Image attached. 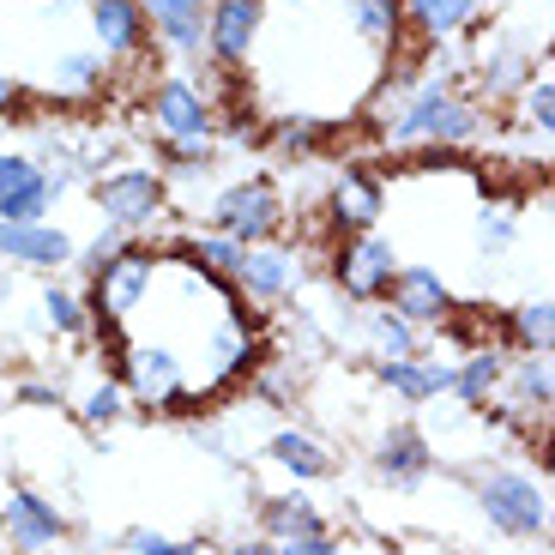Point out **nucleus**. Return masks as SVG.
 <instances>
[{"label":"nucleus","mask_w":555,"mask_h":555,"mask_svg":"<svg viewBox=\"0 0 555 555\" xmlns=\"http://www.w3.org/2000/svg\"><path fill=\"white\" fill-rule=\"evenodd\" d=\"M0 411H7V380H0Z\"/></svg>","instance_id":"nucleus-39"},{"label":"nucleus","mask_w":555,"mask_h":555,"mask_svg":"<svg viewBox=\"0 0 555 555\" xmlns=\"http://www.w3.org/2000/svg\"><path fill=\"white\" fill-rule=\"evenodd\" d=\"M326 266H333V291L357 308H375L387 302L392 278H399V248H392L380 230H362V236H333L326 248Z\"/></svg>","instance_id":"nucleus-6"},{"label":"nucleus","mask_w":555,"mask_h":555,"mask_svg":"<svg viewBox=\"0 0 555 555\" xmlns=\"http://www.w3.org/2000/svg\"><path fill=\"white\" fill-rule=\"evenodd\" d=\"M357 338L369 345V362H399V357H423V333L411 320H399L387 302L362 308L357 314Z\"/></svg>","instance_id":"nucleus-23"},{"label":"nucleus","mask_w":555,"mask_h":555,"mask_svg":"<svg viewBox=\"0 0 555 555\" xmlns=\"http://www.w3.org/2000/svg\"><path fill=\"white\" fill-rule=\"evenodd\" d=\"M272 555H345V543L333 538V526H326V531H302V538L272 543Z\"/></svg>","instance_id":"nucleus-35"},{"label":"nucleus","mask_w":555,"mask_h":555,"mask_svg":"<svg viewBox=\"0 0 555 555\" xmlns=\"http://www.w3.org/2000/svg\"><path fill=\"white\" fill-rule=\"evenodd\" d=\"M266 7L272 0H211L206 13V61L230 79H242V67L254 61V42H260Z\"/></svg>","instance_id":"nucleus-10"},{"label":"nucleus","mask_w":555,"mask_h":555,"mask_svg":"<svg viewBox=\"0 0 555 555\" xmlns=\"http://www.w3.org/2000/svg\"><path fill=\"white\" fill-rule=\"evenodd\" d=\"M121 550L127 555H206V543L169 538V531H152V526H127L121 531Z\"/></svg>","instance_id":"nucleus-32"},{"label":"nucleus","mask_w":555,"mask_h":555,"mask_svg":"<svg viewBox=\"0 0 555 555\" xmlns=\"http://www.w3.org/2000/svg\"><path fill=\"white\" fill-rule=\"evenodd\" d=\"M145 25H152V49L176 61H199L206 55V13L211 0H139Z\"/></svg>","instance_id":"nucleus-16"},{"label":"nucleus","mask_w":555,"mask_h":555,"mask_svg":"<svg viewBox=\"0 0 555 555\" xmlns=\"http://www.w3.org/2000/svg\"><path fill=\"white\" fill-rule=\"evenodd\" d=\"M7 399H18V404H42V411H61V380H18Z\"/></svg>","instance_id":"nucleus-36"},{"label":"nucleus","mask_w":555,"mask_h":555,"mask_svg":"<svg viewBox=\"0 0 555 555\" xmlns=\"http://www.w3.org/2000/svg\"><path fill=\"white\" fill-rule=\"evenodd\" d=\"M127 242H133V236H127V230H115V223H103V230H98V236H91V242H85V248L73 254V260H79V272L91 278V272H98V266H109L115 254L127 248Z\"/></svg>","instance_id":"nucleus-34"},{"label":"nucleus","mask_w":555,"mask_h":555,"mask_svg":"<svg viewBox=\"0 0 555 555\" xmlns=\"http://www.w3.org/2000/svg\"><path fill=\"white\" fill-rule=\"evenodd\" d=\"M115 380H121L127 404H139V411L181 416V404H188V369L157 338H121V350H115Z\"/></svg>","instance_id":"nucleus-5"},{"label":"nucleus","mask_w":555,"mask_h":555,"mask_svg":"<svg viewBox=\"0 0 555 555\" xmlns=\"http://www.w3.org/2000/svg\"><path fill=\"white\" fill-rule=\"evenodd\" d=\"M109 85V61L98 55V49H61L55 61H49V79H42V91L55 103H91Z\"/></svg>","instance_id":"nucleus-20"},{"label":"nucleus","mask_w":555,"mask_h":555,"mask_svg":"<svg viewBox=\"0 0 555 555\" xmlns=\"http://www.w3.org/2000/svg\"><path fill=\"white\" fill-rule=\"evenodd\" d=\"M495 416H514V423H531V416H550L555 411V362L550 357H514L507 375H501L495 404H483Z\"/></svg>","instance_id":"nucleus-15"},{"label":"nucleus","mask_w":555,"mask_h":555,"mask_svg":"<svg viewBox=\"0 0 555 555\" xmlns=\"http://www.w3.org/2000/svg\"><path fill=\"white\" fill-rule=\"evenodd\" d=\"M7 109H18V79H13V73H0V115H7Z\"/></svg>","instance_id":"nucleus-38"},{"label":"nucleus","mask_w":555,"mask_h":555,"mask_svg":"<svg viewBox=\"0 0 555 555\" xmlns=\"http://www.w3.org/2000/svg\"><path fill=\"white\" fill-rule=\"evenodd\" d=\"M326 139H333V127L320 121H302V115H284V121H266V145H272L278 157H320L326 152Z\"/></svg>","instance_id":"nucleus-29"},{"label":"nucleus","mask_w":555,"mask_h":555,"mask_svg":"<svg viewBox=\"0 0 555 555\" xmlns=\"http://www.w3.org/2000/svg\"><path fill=\"white\" fill-rule=\"evenodd\" d=\"M472 242H477L483 260H507L514 242H519V206L514 199H483L477 218H472Z\"/></svg>","instance_id":"nucleus-27"},{"label":"nucleus","mask_w":555,"mask_h":555,"mask_svg":"<svg viewBox=\"0 0 555 555\" xmlns=\"http://www.w3.org/2000/svg\"><path fill=\"white\" fill-rule=\"evenodd\" d=\"M230 291L242 296V302H284L291 291H302V248H291V242H260V248H242V266H236V284Z\"/></svg>","instance_id":"nucleus-11"},{"label":"nucleus","mask_w":555,"mask_h":555,"mask_svg":"<svg viewBox=\"0 0 555 555\" xmlns=\"http://www.w3.org/2000/svg\"><path fill=\"white\" fill-rule=\"evenodd\" d=\"M429 472H435V441L416 429V423H392V429L375 441V477L387 489L416 495V489L429 483Z\"/></svg>","instance_id":"nucleus-13"},{"label":"nucleus","mask_w":555,"mask_h":555,"mask_svg":"<svg viewBox=\"0 0 555 555\" xmlns=\"http://www.w3.org/2000/svg\"><path fill=\"white\" fill-rule=\"evenodd\" d=\"M254 519H260V538H266V543L302 538V531H326V514H320V501H314V495H302V489H291V495H266L260 507H254Z\"/></svg>","instance_id":"nucleus-24"},{"label":"nucleus","mask_w":555,"mask_h":555,"mask_svg":"<svg viewBox=\"0 0 555 555\" xmlns=\"http://www.w3.org/2000/svg\"><path fill=\"white\" fill-rule=\"evenodd\" d=\"M320 218H326V230H333V236H362V230H375V223L387 218V176H380V169H369V164L333 169Z\"/></svg>","instance_id":"nucleus-7"},{"label":"nucleus","mask_w":555,"mask_h":555,"mask_svg":"<svg viewBox=\"0 0 555 555\" xmlns=\"http://www.w3.org/2000/svg\"><path fill=\"white\" fill-rule=\"evenodd\" d=\"M145 121H152L157 139H218V109L206 103L199 79H188V73H164L145 91Z\"/></svg>","instance_id":"nucleus-8"},{"label":"nucleus","mask_w":555,"mask_h":555,"mask_svg":"<svg viewBox=\"0 0 555 555\" xmlns=\"http://www.w3.org/2000/svg\"><path fill=\"white\" fill-rule=\"evenodd\" d=\"M345 18L380 55H399L404 49V0H345Z\"/></svg>","instance_id":"nucleus-25"},{"label":"nucleus","mask_w":555,"mask_h":555,"mask_svg":"<svg viewBox=\"0 0 555 555\" xmlns=\"http://www.w3.org/2000/svg\"><path fill=\"white\" fill-rule=\"evenodd\" d=\"M55 7H61V0H55Z\"/></svg>","instance_id":"nucleus-40"},{"label":"nucleus","mask_w":555,"mask_h":555,"mask_svg":"<svg viewBox=\"0 0 555 555\" xmlns=\"http://www.w3.org/2000/svg\"><path fill=\"white\" fill-rule=\"evenodd\" d=\"M42 326H49L55 338H85V333H91V308H85L79 291L49 284V291H42Z\"/></svg>","instance_id":"nucleus-31"},{"label":"nucleus","mask_w":555,"mask_h":555,"mask_svg":"<svg viewBox=\"0 0 555 555\" xmlns=\"http://www.w3.org/2000/svg\"><path fill=\"white\" fill-rule=\"evenodd\" d=\"M477 514L514 543H550V489L531 472L495 465L477 477Z\"/></svg>","instance_id":"nucleus-3"},{"label":"nucleus","mask_w":555,"mask_h":555,"mask_svg":"<svg viewBox=\"0 0 555 555\" xmlns=\"http://www.w3.org/2000/svg\"><path fill=\"white\" fill-rule=\"evenodd\" d=\"M507 345L519 350V357H555V302L550 296H526L519 308H507Z\"/></svg>","instance_id":"nucleus-26"},{"label":"nucleus","mask_w":555,"mask_h":555,"mask_svg":"<svg viewBox=\"0 0 555 555\" xmlns=\"http://www.w3.org/2000/svg\"><path fill=\"white\" fill-rule=\"evenodd\" d=\"M199 223H206L211 236H230L236 248H260V242H284V230H291V199H284L278 176L254 169V176L223 181L218 194L206 199Z\"/></svg>","instance_id":"nucleus-2"},{"label":"nucleus","mask_w":555,"mask_h":555,"mask_svg":"<svg viewBox=\"0 0 555 555\" xmlns=\"http://www.w3.org/2000/svg\"><path fill=\"white\" fill-rule=\"evenodd\" d=\"M223 555H272V543H266L260 531H254V538H236V543H230Z\"/></svg>","instance_id":"nucleus-37"},{"label":"nucleus","mask_w":555,"mask_h":555,"mask_svg":"<svg viewBox=\"0 0 555 555\" xmlns=\"http://www.w3.org/2000/svg\"><path fill=\"white\" fill-rule=\"evenodd\" d=\"M375 380L404 404H435L453 387V362L447 357H399V362H375Z\"/></svg>","instance_id":"nucleus-18"},{"label":"nucleus","mask_w":555,"mask_h":555,"mask_svg":"<svg viewBox=\"0 0 555 555\" xmlns=\"http://www.w3.org/2000/svg\"><path fill=\"white\" fill-rule=\"evenodd\" d=\"M266 459H272L284 477H296V483H320V477L338 472L333 447L314 441L308 429H272V435H266Z\"/></svg>","instance_id":"nucleus-21"},{"label":"nucleus","mask_w":555,"mask_h":555,"mask_svg":"<svg viewBox=\"0 0 555 555\" xmlns=\"http://www.w3.org/2000/svg\"><path fill=\"white\" fill-rule=\"evenodd\" d=\"M387 308L399 320H411L416 333H441L447 320L459 314V296L435 266H399V278H392V291H387Z\"/></svg>","instance_id":"nucleus-12"},{"label":"nucleus","mask_w":555,"mask_h":555,"mask_svg":"<svg viewBox=\"0 0 555 555\" xmlns=\"http://www.w3.org/2000/svg\"><path fill=\"white\" fill-rule=\"evenodd\" d=\"M519 127H526L538 145H550V133H555V79H550V67H538L526 79V91H519Z\"/></svg>","instance_id":"nucleus-30"},{"label":"nucleus","mask_w":555,"mask_h":555,"mask_svg":"<svg viewBox=\"0 0 555 555\" xmlns=\"http://www.w3.org/2000/svg\"><path fill=\"white\" fill-rule=\"evenodd\" d=\"M127 392H121V380L115 375H103V380H91V387L73 399V416H79L85 429H115V423H127Z\"/></svg>","instance_id":"nucleus-28"},{"label":"nucleus","mask_w":555,"mask_h":555,"mask_svg":"<svg viewBox=\"0 0 555 555\" xmlns=\"http://www.w3.org/2000/svg\"><path fill=\"white\" fill-rule=\"evenodd\" d=\"M206 555H211V550H206Z\"/></svg>","instance_id":"nucleus-41"},{"label":"nucleus","mask_w":555,"mask_h":555,"mask_svg":"<svg viewBox=\"0 0 555 555\" xmlns=\"http://www.w3.org/2000/svg\"><path fill=\"white\" fill-rule=\"evenodd\" d=\"M73 254H79V242L61 223H0V266L55 272V266H73Z\"/></svg>","instance_id":"nucleus-17"},{"label":"nucleus","mask_w":555,"mask_h":555,"mask_svg":"<svg viewBox=\"0 0 555 555\" xmlns=\"http://www.w3.org/2000/svg\"><path fill=\"white\" fill-rule=\"evenodd\" d=\"M91 13V42L103 61H145L152 55V25L139 0H85Z\"/></svg>","instance_id":"nucleus-14"},{"label":"nucleus","mask_w":555,"mask_h":555,"mask_svg":"<svg viewBox=\"0 0 555 555\" xmlns=\"http://www.w3.org/2000/svg\"><path fill=\"white\" fill-rule=\"evenodd\" d=\"M37 181H42V169L30 152H0V206L13 194H25V188H37Z\"/></svg>","instance_id":"nucleus-33"},{"label":"nucleus","mask_w":555,"mask_h":555,"mask_svg":"<svg viewBox=\"0 0 555 555\" xmlns=\"http://www.w3.org/2000/svg\"><path fill=\"white\" fill-rule=\"evenodd\" d=\"M91 199H98L103 223L127 230L133 242H145L157 223L169 218V181H164V169H152V164H115L109 176L91 181Z\"/></svg>","instance_id":"nucleus-4"},{"label":"nucleus","mask_w":555,"mask_h":555,"mask_svg":"<svg viewBox=\"0 0 555 555\" xmlns=\"http://www.w3.org/2000/svg\"><path fill=\"white\" fill-rule=\"evenodd\" d=\"M483 25V0H404V30L423 42H459Z\"/></svg>","instance_id":"nucleus-19"},{"label":"nucleus","mask_w":555,"mask_h":555,"mask_svg":"<svg viewBox=\"0 0 555 555\" xmlns=\"http://www.w3.org/2000/svg\"><path fill=\"white\" fill-rule=\"evenodd\" d=\"M0 538L13 555H42L67 538V514L55 507V495H42L30 483H13L0 495Z\"/></svg>","instance_id":"nucleus-9"},{"label":"nucleus","mask_w":555,"mask_h":555,"mask_svg":"<svg viewBox=\"0 0 555 555\" xmlns=\"http://www.w3.org/2000/svg\"><path fill=\"white\" fill-rule=\"evenodd\" d=\"M380 139H387V152H472L477 139L489 127V109L472 98V91H459L453 79H423L387 121H375Z\"/></svg>","instance_id":"nucleus-1"},{"label":"nucleus","mask_w":555,"mask_h":555,"mask_svg":"<svg viewBox=\"0 0 555 555\" xmlns=\"http://www.w3.org/2000/svg\"><path fill=\"white\" fill-rule=\"evenodd\" d=\"M501 375H507V350L477 345V350H465V357L453 362V387H447V399H459L465 411H483V404H495Z\"/></svg>","instance_id":"nucleus-22"}]
</instances>
